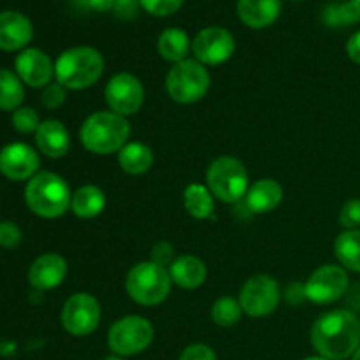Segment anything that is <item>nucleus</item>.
Returning a JSON list of instances; mask_svg holds the SVG:
<instances>
[{"label":"nucleus","instance_id":"16","mask_svg":"<svg viewBox=\"0 0 360 360\" xmlns=\"http://www.w3.org/2000/svg\"><path fill=\"white\" fill-rule=\"evenodd\" d=\"M67 276V262L58 253H44L37 257L28 271V281L37 290L56 288Z\"/></svg>","mask_w":360,"mask_h":360},{"label":"nucleus","instance_id":"38","mask_svg":"<svg viewBox=\"0 0 360 360\" xmlns=\"http://www.w3.org/2000/svg\"><path fill=\"white\" fill-rule=\"evenodd\" d=\"M172 255H174V252H172V246L167 245V243H160V245H157L153 248V253H151V257H153V262L158 264V266H164L165 264H169L171 266L174 260H172Z\"/></svg>","mask_w":360,"mask_h":360},{"label":"nucleus","instance_id":"23","mask_svg":"<svg viewBox=\"0 0 360 360\" xmlns=\"http://www.w3.org/2000/svg\"><path fill=\"white\" fill-rule=\"evenodd\" d=\"M105 207V195L98 186L84 185L72 193V202L70 210L76 217L90 220V218L98 217Z\"/></svg>","mask_w":360,"mask_h":360},{"label":"nucleus","instance_id":"25","mask_svg":"<svg viewBox=\"0 0 360 360\" xmlns=\"http://www.w3.org/2000/svg\"><path fill=\"white\" fill-rule=\"evenodd\" d=\"M190 48L192 46H190L188 35L181 28H167L158 37V53L167 62L179 63L186 60Z\"/></svg>","mask_w":360,"mask_h":360},{"label":"nucleus","instance_id":"5","mask_svg":"<svg viewBox=\"0 0 360 360\" xmlns=\"http://www.w3.org/2000/svg\"><path fill=\"white\" fill-rule=\"evenodd\" d=\"M171 274L164 266L153 260L139 262L129 271L125 288L130 299L141 306H157L167 299L171 292Z\"/></svg>","mask_w":360,"mask_h":360},{"label":"nucleus","instance_id":"19","mask_svg":"<svg viewBox=\"0 0 360 360\" xmlns=\"http://www.w3.org/2000/svg\"><path fill=\"white\" fill-rule=\"evenodd\" d=\"M280 0H239L238 14L250 28H266L280 16Z\"/></svg>","mask_w":360,"mask_h":360},{"label":"nucleus","instance_id":"33","mask_svg":"<svg viewBox=\"0 0 360 360\" xmlns=\"http://www.w3.org/2000/svg\"><path fill=\"white\" fill-rule=\"evenodd\" d=\"M65 86L60 83H49L42 91V105L48 109H58L65 102Z\"/></svg>","mask_w":360,"mask_h":360},{"label":"nucleus","instance_id":"24","mask_svg":"<svg viewBox=\"0 0 360 360\" xmlns=\"http://www.w3.org/2000/svg\"><path fill=\"white\" fill-rule=\"evenodd\" d=\"M213 197L214 195L210 192L207 186L192 183L183 192V206H185L186 213L190 217L197 218V220H206L214 211Z\"/></svg>","mask_w":360,"mask_h":360},{"label":"nucleus","instance_id":"42","mask_svg":"<svg viewBox=\"0 0 360 360\" xmlns=\"http://www.w3.org/2000/svg\"><path fill=\"white\" fill-rule=\"evenodd\" d=\"M105 360H125V359H122V357H108Z\"/></svg>","mask_w":360,"mask_h":360},{"label":"nucleus","instance_id":"31","mask_svg":"<svg viewBox=\"0 0 360 360\" xmlns=\"http://www.w3.org/2000/svg\"><path fill=\"white\" fill-rule=\"evenodd\" d=\"M141 7L153 16H171L178 13L183 6V0H139Z\"/></svg>","mask_w":360,"mask_h":360},{"label":"nucleus","instance_id":"11","mask_svg":"<svg viewBox=\"0 0 360 360\" xmlns=\"http://www.w3.org/2000/svg\"><path fill=\"white\" fill-rule=\"evenodd\" d=\"M348 274L341 266L319 267L304 285V295L315 304H333L348 290Z\"/></svg>","mask_w":360,"mask_h":360},{"label":"nucleus","instance_id":"28","mask_svg":"<svg viewBox=\"0 0 360 360\" xmlns=\"http://www.w3.org/2000/svg\"><path fill=\"white\" fill-rule=\"evenodd\" d=\"M360 20V7L354 0L350 2L341 4H330L326 11H323V21L329 27H350Z\"/></svg>","mask_w":360,"mask_h":360},{"label":"nucleus","instance_id":"14","mask_svg":"<svg viewBox=\"0 0 360 360\" xmlns=\"http://www.w3.org/2000/svg\"><path fill=\"white\" fill-rule=\"evenodd\" d=\"M39 164L37 151L25 143L7 144L0 150V172L13 181L34 178Z\"/></svg>","mask_w":360,"mask_h":360},{"label":"nucleus","instance_id":"32","mask_svg":"<svg viewBox=\"0 0 360 360\" xmlns=\"http://www.w3.org/2000/svg\"><path fill=\"white\" fill-rule=\"evenodd\" d=\"M340 224L347 231L360 227V199H350L343 204L340 211Z\"/></svg>","mask_w":360,"mask_h":360},{"label":"nucleus","instance_id":"20","mask_svg":"<svg viewBox=\"0 0 360 360\" xmlns=\"http://www.w3.org/2000/svg\"><path fill=\"white\" fill-rule=\"evenodd\" d=\"M283 200V186L276 179H259L246 192V206L253 213H271Z\"/></svg>","mask_w":360,"mask_h":360},{"label":"nucleus","instance_id":"27","mask_svg":"<svg viewBox=\"0 0 360 360\" xmlns=\"http://www.w3.org/2000/svg\"><path fill=\"white\" fill-rule=\"evenodd\" d=\"M25 90L20 76L7 69H0V109L16 111L23 102Z\"/></svg>","mask_w":360,"mask_h":360},{"label":"nucleus","instance_id":"34","mask_svg":"<svg viewBox=\"0 0 360 360\" xmlns=\"http://www.w3.org/2000/svg\"><path fill=\"white\" fill-rule=\"evenodd\" d=\"M21 243V231L14 221H2L0 224V246L2 248H16Z\"/></svg>","mask_w":360,"mask_h":360},{"label":"nucleus","instance_id":"17","mask_svg":"<svg viewBox=\"0 0 360 360\" xmlns=\"http://www.w3.org/2000/svg\"><path fill=\"white\" fill-rule=\"evenodd\" d=\"M34 28L25 14L16 11L0 13V49L16 51L32 41Z\"/></svg>","mask_w":360,"mask_h":360},{"label":"nucleus","instance_id":"39","mask_svg":"<svg viewBox=\"0 0 360 360\" xmlns=\"http://www.w3.org/2000/svg\"><path fill=\"white\" fill-rule=\"evenodd\" d=\"M347 53L355 63H359V65H360V30L357 32V34L352 35L350 41H348Z\"/></svg>","mask_w":360,"mask_h":360},{"label":"nucleus","instance_id":"40","mask_svg":"<svg viewBox=\"0 0 360 360\" xmlns=\"http://www.w3.org/2000/svg\"><path fill=\"white\" fill-rule=\"evenodd\" d=\"M304 360H329V359H326V357H308Z\"/></svg>","mask_w":360,"mask_h":360},{"label":"nucleus","instance_id":"2","mask_svg":"<svg viewBox=\"0 0 360 360\" xmlns=\"http://www.w3.org/2000/svg\"><path fill=\"white\" fill-rule=\"evenodd\" d=\"M130 137V123L112 111H98L81 125L79 139L88 151L97 155L118 153Z\"/></svg>","mask_w":360,"mask_h":360},{"label":"nucleus","instance_id":"6","mask_svg":"<svg viewBox=\"0 0 360 360\" xmlns=\"http://www.w3.org/2000/svg\"><path fill=\"white\" fill-rule=\"evenodd\" d=\"M211 76L206 67L197 60H183L174 63L165 77V90L178 104H193L207 94Z\"/></svg>","mask_w":360,"mask_h":360},{"label":"nucleus","instance_id":"4","mask_svg":"<svg viewBox=\"0 0 360 360\" xmlns=\"http://www.w3.org/2000/svg\"><path fill=\"white\" fill-rule=\"evenodd\" d=\"M25 200L32 213L42 218H58L72 202L65 179L55 172H37L25 188Z\"/></svg>","mask_w":360,"mask_h":360},{"label":"nucleus","instance_id":"36","mask_svg":"<svg viewBox=\"0 0 360 360\" xmlns=\"http://www.w3.org/2000/svg\"><path fill=\"white\" fill-rule=\"evenodd\" d=\"M139 0H115V14L122 20H132L136 18L137 11H139Z\"/></svg>","mask_w":360,"mask_h":360},{"label":"nucleus","instance_id":"29","mask_svg":"<svg viewBox=\"0 0 360 360\" xmlns=\"http://www.w3.org/2000/svg\"><path fill=\"white\" fill-rule=\"evenodd\" d=\"M243 308L234 297H220L211 308V319L220 327H232L241 320Z\"/></svg>","mask_w":360,"mask_h":360},{"label":"nucleus","instance_id":"26","mask_svg":"<svg viewBox=\"0 0 360 360\" xmlns=\"http://www.w3.org/2000/svg\"><path fill=\"white\" fill-rule=\"evenodd\" d=\"M334 253L341 266L360 273V231H345L334 241Z\"/></svg>","mask_w":360,"mask_h":360},{"label":"nucleus","instance_id":"8","mask_svg":"<svg viewBox=\"0 0 360 360\" xmlns=\"http://www.w3.org/2000/svg\"><path fill=\"white\" fill-rule=\"evenodd\" d=\"M153 336V326L144 316L129 315L112 323L108 334V345L118 357H129L146 350Z\"/></svg>","mask_w":360,"mask_h":360},{"label":"nucleus","instance_id":"7","mask_svg":"<svg viewBox=\"0 0 360 360\" xmlns=\"http://www.w3.org/2000/svg\"><path fill=\"white\" fill-rule=\"evenodd\" d=\"M206 183L210 192L224 202H236L246 197L250 188L248 171L234 157H220L207 167Z\"/></svg>","mask_w":360,"mask_h":360},{"label":"nucleus","instance_id":"22","mask_svg":"<svg viewBox=\"0 0 360 360\" xmlns=\"http://www.w3.org/2000/svg\"><path fill=\"white\" fill-rule=\"evenodd\" d=\"M153 151L150 146L143 143H127L118 151V164L123 172L132 176L144 174L153 167Z\"/></svg>","mask_w":360,"mask_h":360},{"label":"nucleus","instance_id":"21","mask_svg":"<svg viewBox=\"0 0 360 360\" xmlns=\"http://www.w3.org/2000/svg\"><path fill=\"white\" fill-rule=\"evenodd\" d=\"M169 274H171L172 283L186 290H193L206 281L207 269L206 264L197 257L183 255L174 259V262L169 266Z\"/></svg>","mask_w":360,"mask_h":360},{"label":"nucleus","instance_id":"3","mask_svg":"<svg viewBox=\"0 0 360 360\" xmlns=\"http://www.w3.org/2000/svg\"><path fill=\"white\" fill-rule=\"evenodd\" d=\"M104 72V58L90 46H76L58 56L55 63L56 83L69 90H84L101 79Z\"/></svg>","mask_w":360,"mask_h":360},{"label":"nucleus","instance_id":"41","mask_svg":"<svg viewBox=\"0 0 360 360\" xmlns=\"http://www.w3.org/2000/svg\"><path fill=\"white\" fill-rule=\"evenodd\" d=\"M354 360H360V347H359V350L354 354Z\"/></svg>","mask_w":360,"mask_h":360},{"label":"nucleus","instance_id":"9","mask_svg":"<svg viewBox=\"0 0 360 360\" xmlns=\"http://www.w3.org/2000/svg\"><path fill=\"white\" fill-rule=\"evenodd\" d=\"M239 304L243 313L253 319L271 315L280 304V285L273 276L257 274L243 285Z\"/></svg>","mask_w":360,"mask_h":360},{"label":"nucleus","instance_id":"18","mask_svg":"<svg viewBox=\"0 0 360 360\" xmlns=\"http://www.w3.org/2000/svg\"><path fill=\"white\" fill-rule=\"evenodd\" d=\"M35 144H37L39 151L44 153L46 157H63L70 148L69 130L58 120H46L39 125L37 132H35Z\"/></svg>","mask_w":360,"mask_h":360},{"label":"nucleus","instance_id":"15","mask_svg":"<svg viewBox=\"0 0 360 360\" xmlns=\"http://www.w3.org/2000/svg\"><path fill=\"white\" fill-rule=\"evenodd\" d=\"M14 65L20 79L32 88L48 86L55 76V65L51 58L41 49L30 48L21 51Z\"/></svg>","mask_w":360,"mask_h":360},{"label":"nucleus","instance_id":"13","mask_svg":"<svg viewBox=\"0 0 360 360\" xmlns=\"http://www.w3.org/2000/svg\"><path fill=\"white\" fill-rule=\"evenodd\" d=\"M192 51L202 65H220L236 51L234 35L220 27H207L195 35Z\"/></svg>","mask_w":360,"mask_h":360},{"label":"nucleus","instance_id":"35","mask_svg":"<svg viewBox=\"0 0 360 360\" xmlns=\"http://www.w3.org/2000/svg\"><path fill=\"white\" fill-rule=\"evenodd\" d=\"M179 360H217V355L210 347L197 343L185 348L183 354L179 355Z\"/></svg>","mask_w":360,"mask_h":360},{"label":"nucleus","instance_id":"12","mask_svg":"<svg viewBox=\"0 0 360 360\" xmlns=\"http://www.w3.org/2000/svg\"><path fill=\"white\" fill-rule=\"evenodd\" d=\"M109 109L120 116L136 115L144 102L143 83L134 74L120 72L109 79L104 90Z\"/></svg>","mask_w":360,"mask_h":360},{"label":"nucleus","instance_id":"10","mask_svg":"<svg viewBox=\"0 0 360 360\" xmlns=\"http://www.w3.org/2000/svg\"><path fill=\"white\" fill-rule=\"evenodd\" d=\"M101 315V302L94 295L77 292L63 304L62 326L72 336H88L98 327Z\"/></svg>","mask_w":360,"mask_h":360},{"label":"nucleus","instance_id":"43","mask_svg":"<svg viewBox=\"0 0 360 360\" xmlns=\"http://www.w3.org/2000/svg\"><path fill=\"white\" fill-rule=\"evenodd\" d=\"M354 2H355V4H357V6L360 7V0H354Z\"/></svg>","mask_w":360,"mask_h":360},{"label":"nucleus","instance_id":"30","mask_svg":"<svg viewBox=\"0 0 360 360\" xmlns=\"http://www.w3.org/2000/svg\"><path fill=\"white\" fill-rule=\"evenodd\" d=\"M13 125L20 134H32L37 132L39 125V115L32 108H20L14 111L13 115Z\"/></svg>","mask_w":360,"mask_h":360},{"label":"nucleus","instance_id":"1","mask_svg":"<svg viewBox=\"0 0 360 360\" xmlns=\"http://www.w3.org/2000/svg\"><path fill=\"white\" fill-rule=\"evenodd\" d=\"M311 341L320 357L348 359L360 347V319L347 309L326 313L313 326Z\"/></svg>","mask_w":360,"mask_h":360},{"label":"nucleus","instance_id":"37","mask_svg":"<svg viewBox=\"0 0 360 360\" xmlns=\"http://www.w3.org/2000/svg\"><path fill=\"white\" fill-rule=\"evenodd\" d=\"M77 9L83 11H97V13H105L115 7V0H74Z\"/></svg>","mask_w":360,"mask_h":360}]
</instances>
